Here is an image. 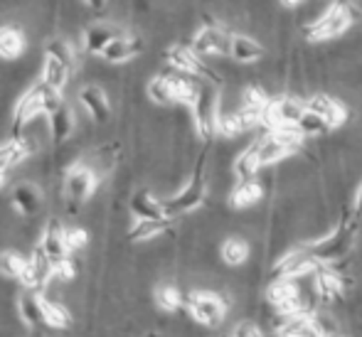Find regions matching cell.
I'll return each mask as SVG.
<instances>
[{
    "label": "cell",
    "mask_w": 362,
    "mask_h": 337,
    "mask_svg": "<svg viewBox=\"0 0 362 337\" xmlns=\"http://www.w3.org/2000/svg\"><path fill=\"white\" fill-rule=\"evenodd\" d=\"M360 18V8L355 0H333L313 23L305 25V40L308 42H328L345 35Z\"/></svg>",
    "instance_id": "1"
},
{
    "label": "cell",
    "mask_w": 362,
    "mask_h": 337,
    "mask_svg": "<svg viewBox=\"0 0 362 337\" xmlns=\"http://www.w3.org/2000/svg\"><path fill=\"white\" fill-rule=\"evenodd\" d=\"M355 234H358V219L353 217V212H343L340 222L335 224V229L328 237L318 239L313 244H305V249H308V254L318 266H335L350 254Z\"/></svg>",
    "instance_id": "2"
},
{
    "label": "cell",
    "mask_w": 362,
    "mask_h": 337,
    "mask_svg": "<svg viewBox=\"0 0 362 337\" xmlns=\"http://www.w3.org/2000/svg\"><path fill=\"white\" fill-rule=\"evenodd\" d=\"M59 101H62V91L47 86L42 79H40L37 84H33L23 96H20L18 104H15V111H13V136H20V134H23V126L25 124H30L35 116L47 114V111L52 109L54 104H59Z\"/></svg>",
    "instance_id": "3"
},
{
    "label": "cell",
    "mask_w": 362,
    "mask_h": 337,
    "mask_svg": "<svg viewBox=\"0 0 362 337\" xmlns=\"http://www.w3.org/2000/svg\"><path fill=\"white\" fill-rule=\"evenodd\" d=\"M207 197V180H205V155H200L195 170H192V177L187 180V185L177 192L170 200H163V214L165 217H177V214H187L192 209H197Z\"/></svg>",
    "instance_id": "4"
},
{
    "label": "cell",
    "mask_w": 362,
    "mask_h": 337,
    "mask_svg": "<svg viewBox=\"0 0 362 337\" xmlns=\"http://www.w3.org/2000/svg\"><path fill=\"white\" fill-rule=\"evenodd\" d=\"M192 121H195V131L202 141H212L217 136V116H219V91L212 84L200 81L197 86V96L190 104Z\"/></svg>",
    "instance_id": "5"
},
{
    "label": "cell",
    "mask_w": 362,
    "mask_h": 337,
    "mask_svg": "<svg viewBox=\"0 0 362 337\" xmlns=\"http://www.w3.org/2000/svg\"><path fill=\"white\" fill-rule=\"evenodd\" d=\"M182 305L190 310L197 323L207 325V328H217L227 315V300L210 290H192L182 298Z\"/></svg>",
    "instance_id": "6"
},
{
    "label": "cell",
    "mask_w": 362,
    "mask_h": 337,
    "mask_svg": "<svg viewBox=\"0 0 362 337\" xmlns=\"http://www.w3.org/2000/svg\"><path fill=\"white\" fill-rule=\"evenodd\" d=\"M96 182H99V175L89 165H84V162H76V165H72L64 172V197H67L72 212H76V207L81 202H86L94 195Z\"/></svg>",
    "instance_id": "7"
},
{
    "label": "cell",
    "mask_w": 362,
    "mask_h": 337,
    "mask_svg": "<svg viewBox=\"0 0 362 337\" xmlns=\"http://www.w3.org/2000/svg\"><path fill=\"white\" fill-rule=\"evenodd\" d=\"M305 101H298L296 96H279V99H269V104L262 111V124L267 131L281 129V126H296L298 116L303 114Z\"/></svg>",
    "instance_id": "8"
},
{
    "label": "cell",
    "mask_w": 362,
    "mask_h": 337,
    "mask_svg": "<svg viewBox=\"0 0 362 337\" xmlns=\"http://www.w3.org/2000/svg\"><path fill=\"white\" fill-rule=\"evenodd\" d=\"M229 42H232V32L224 30L222 25H202L195 32L190 42V49L197 52L200 57H219V54H229Z\"/></svg>",
    "instance_id": "9"
},
{
    "label": "cell",
    "mask_w": 362,
    "mask_h": 337,
    "mask_svg": "<svg viewBox=\"0 0 362 337\" xmlns=\"http://www.w3.org/2000/svg\"><path fill=\"white\" fill-rule=\"evenodd\" d=\"M165 62L170 64V69L182 71V74L200 76V79H207V81H217L215 71L202 62L200 54L192 52V49L185 47V45H173V47L165 52Z\"/></svg>",
    "instance_id": "10"
},
{
    "label": "cell",
    "mask_w": 362,
    "mask_h": 337,
    "mask_svg": "<svg viewBox=\"0 0 362 337\" xmlns=\"http://www.w3.org/2000/svg\"><path fill=\"white\" fill-rule=\"evenodd\" d=\"M318 268V264L313 261V256L308 254L305 247H296L288 254H284L272 268V280L274 278H298V276L313 273Z\"/></svg>",
    "instance_id": "11"
},
{
    "label": "cell",
    "mask_w": 362,
    "mask_h": 337,
    "mask_svg": "<svg viewBox=\"0 0 362 337\" xmlns=\"http://www.w3.org/2000/svg\"><path fill=\"white\" fill-rule=\"evenodd\" d=\"M52 276H54L52 261H49L47 254H45L37 244L33 256H30L28 264H25V271H23V276H20V283H23V288H28V290H37V288H45Z\"/></svg>",
    "instance_id": "12"
},
{
    "label": "cell",
    "mask_w": 362,
    "mask_h": 337,
    "mask_svg": "<svg viewBox=\"0 0 362 337\" xmlns=\"http://www.w3.org/2000/svg\"><path fill=\"white\" fill-rule=\"evenodd\" d=\"M348 290V280L333 271V266H318L315 268V293L323 303H340Z\"/></svg>",
    "instance_id": "13"
},
{
    "label": "cell",
    "mask_w": 362,
    "mask_h": 337,
    "mask_svg": "<svg viewBox=\"0 0 362 337\" xmlns=\"http://www.w3.org/2000/svg\"><path fill=\"white\" fill-rule=\"evenodd\" d=\"M305 109L315 111V114L328 124L330 131L340 129V126L348 121V109H345L338 99H333V96H328V94H313L308 101H305Z\"/></svg>",
    "instance_id": "14"
},
{
    "label": "cell",
    "mask_w": 362,
    "mask_h": 337,
    "mask_svg": "<svg viewBox=\"0 0 362 337\" xmlns=\"http://www.w3.org/2000/svg\"><path fill=\"white\" fill-rule=\"evenodd\" d=\"M144 49V40L136 37V35H116L104 49H101V57L109 64H124L129 59H134L136 54Z\"/></svg>",
    "instance_id": "15"
},
{
    "label": "cell",
    "mask_w": 362,
    "mask_h": 337,
    "mask_svg": "<svg viewBox=\"0 0 362 337\" xmlns=\"http://www.w3.org/2000/svg\"><path fill=\"white\" fill-rule=\"evenodd\" d=\"M40 249H42L45 254H47V259L54 264H59L62 259L69 256L67 247H64V227L59 219H49L47 224H45V232H42V239H40Z\"/></svg>",
    "instance_id": "16"
},
{
    "label": "cell",
    "mask_w": 362,
    "mask_h": 337,
    "mask_svg": "<svg viewBox=\"0 0 362 337\" xmlns=\"http://www.w3.org/2000/svg\"><path fill=\"white\" fill-rule=\"evenodd\" d=\"M47 121H49V136H52V143H64L74 131V114L64 101L54 104L52 109L47 111Z\"/></svg>",
    "instance_id": "17"
},
{
    "label": "cell",
    "mask_w": 362,
    "mask_h": 337,
    "mask_svg": "<svg viewBox=\"0 0 362 337\" xmlns=\"http://www.w3.org/2000/svg\"><path fill=\"white\" fill-rule=\"evenodd\" d=\"M33 150H35L33 141H28V138H23V136H13L8 143L0 146V172H8L10 167L28 160V158L33 155Z\"/></svg>",
    "instance_id": "18"
},
{
    "label": "cell",
    "mask_w": 362,
    "mask_h": 337,
    "mask_svg": "<svg viewBox=\"0 0 362 337\" xmlns=\"http://www.w3.org/2000/svg\"><path fill=\"white\" fill-rule=\"evenodd\" d=\"M10 204H13L15 212L23 214V217H35V214L42 209V195H40L37 187L30 185V182H20V185H15L13 195H10Z\"/></svg>",
    "instance_id": "19"
},
{
    "label": "cell",
    "mask_w": 362,
    "mask_h": 337,
    "mask_svg": "<svg viewBox=\"0 0 362 337\" xmlns=\"http://www.w3.org/2000/svg\"><path fill=\"white\" fill-rule=\"evenodd\" d=\"M79 101L86 109V114H89L96 124H106V121H109V116H111L109 96H106L99 86H84V89L79 91Z\"/></svg>",
    "instance_id": "20"
},
{
    "label": "cell",
    "mask_w": 362,
    "mask_h": 337,
    "mask_svg": "<svg viewBox=\"0 0 362 337\" xmlns=\"http://www.w3.org/2000/svg\"><path fill=\"white\" fill-rule=\"evenodd\" d=\"M229 57L239 64H252L259 62L264 57V47L249 35H234L232 32V42H229Z\"/></svg>",
    "instance_id": "21"
},
{
    "label": "cell",
    "mask_w": 362,
    "mask_h": 337,
    "mask_svg": "<svg viewBox=\"0 0 362 337\" xmlns=\"http://www.w3.org/2000/svg\"><path fill=\"white\" fill-rule=\"evenodd\" d=\"M28 40L23 30L15 25H0V59H18L23 57Z\"/></svg>",
    "instance_id": "22"
},
{
    "label": "cell",
    "mask_w": 362,
    "mask_h": 337,
    "mask_svg": "<svg viewBox=\"0 0 362 337\" xmlns=\"http://www.w3.org/2000/svg\"><path fill=\"white\" fill-rule=\"evenodd\" d=\"M69 74H72V69H69L64 62H59L54 54H49V52L42 54V76H40V79H42L47 86L62 91L69 81Z\"/></svg>",
    "instance_id": "23"
},
{
    "label": "cell",
    "mask_w": 362,
    "mask_h": 337,
    "mask_svg": "<svg viewBox=\"0 0 362 337\" xmlns=\"http://www.w3.org/2000/svg\"><path fill=\"white\" fill-rule=\"evenodd\" d=\"M37 310H40V323L47 325V328H69V323H72V318H69V313L62 308V305L52 303V300H47L45 295L37 293Z\"/></svg>",
    "instance_id": "24"
},
{
    "label": "cell",
    "mask_w": 362,
    "mask_h": 337,
    "mask_svg": "<svg viewBox=\"0 0 362 337\" xmlns=\"http://www.w3.org/2000/svg\"><path fill=\"white\" fill-rule=\"evenodd\" d=\"M173 224V217L160 219H136V224L129 229V242H148V239L158 237V234L168 232Z\"/></svg>",
    "instance_id": "25"
},
{
    "label": "cell",
    "mask_w": 362,
    "mask_h": 337,
    "mask_svg": "<svg viewBox=\"0 0 362 337\" xmlns=\"http://www.w3.org/2000/svg\"><path fill=\"white\" fill-rule=\"evenodd\" d=\"M262 197H264V187L252 177V180H239L237 182V187H234L232 195H229V204H232L234 209H244V207L257 204Z\"/></svg>",
    "instance_id": "26"
},
{
    "label": "cell",
    "mask_w": 362,
    "mask_h": 337,
    "mask_svg": "<svg viewBox=\"0 0 362 337\" xmlns=\"http://www.w3.org/2000/svg\"><path fill=\"white\" fill-rule=\"evenodd\" d=\"M129 207H131V214H134L136 219H160V217H165V214H163V207H160V200H156V197H153L148 190L136 192V195L131 197Z\"/></svg>",
    "instance_id": "27"
},
{
    "label": "cell",
    "mask_w": 362,
    "mask_h": 337,
    "mask_svg": "<svg viewBox=\"0 0 362 337\" xmlns=\"http://www.w3.org/2000/svg\"><path fill=\"white\" fill-rule=\"evenodd\" d=\"M119 35V30H114L111 25H91L84 30V49L89 54H101V49Z\"/></svg>",
    "instance_id": "28"
},
{
    "label": "cell",
    "mask_w": 362,
    "mask_h": 337,
    "mask_svg": "<svg viewBox=\"0 0 362 337\" xmlns=\"http://www.w3.org/2000/svg\"><path fill=\"white\" fill-rule=\"evenodd\" d=\"M259 170H262V162H259L257 141H254L252 146L239 153V158L234 160V175H237V180H252V177H257Z\"/></svg>",
    "instance_id": "29"
},
{
    "label": "cell",
    "mask_w": 362,
    "mask_h": 337,
    "mask_svg": "<svg viewBox=\"0 0 362 337\" xmlns=\"http://www.w3.org/2000/svg\"><path fill=\"white\" fill-rule=\"evenodd\" d=\"M249 259V244L239 237H229L227 242L222 244V261L227 266H242Z\"/></svg>",
    "instance_id": "30"
},
{
    "label": "cell",
    "mask_w": 362,
    "mask_h": 337,
    "mask_svg": "<svg viewBox=\"0 0 362 337\" xmlns=\"http://www.w3.org/2000/svg\"><path fill=\"white\" fill-rule=\"evenodd\" d=\"M296 131H298L303 138H310V136H323L328 134V124H325L323 119H320L315 111L310 109H303V114L298 116V121H296Z\"/></svg>",
    "instance_id": "31"
},
{
    "label": "cell",
    "mask_w": 362,
    "mask_h": 337,
    "mask_svg": "<svg viewBox=\"0 0 362 337\" xmlns=\"http://www.w3.org/2000/svg\"><path fill=\"white\" fill-rule=\"evenodd\" d=\"M298 293L300 290H298V285H296V278H274L267 288V300L272 305H279Z\"/></svg>",
    "instance_id": "32"
},
{
    "label": "cell",
    "mask_w": 362,
    "mask_h": 337,
    "mask_svg": "<svg viewBox=\"0 0 362 337\" xmlns=\"http://www.w3.org/2000/svg\"><path fill=\"white\" fill-rule=\"evenodd\" d=\"M148 96H151V101H156L160 106L173 104V89L170 81H168V74H158L148 81Z\"/></svg>",
    "instance_id": "33"
},
{
    "label": "cell",
    "mask_w": 362,
    "mask_h": 337,
    "mask_svg": "<svg viewBox=\"0 0 362 337\" xmlns=\"http://www.w3.org/2000/svg\"><path fill=\"white\" fill-rule=\"evenodd\" d=\"M182 298H185V295H182L180 288H175L173 283H165V285H160V288L156 290L158 305H160L163 310H168V313H175V310H180L182 308Z\"/></svg>",
    "instance_id": "34"
},
{
    "label": "cell",
    "mask_w": 362,
    "mask_h": 337,
    "mask_svg": "<svg viewBox=\"0 0 362 337\" xmlns=\"http://www.w3.org/2000/svg\"><path fill=\"white\" fill-rule=\"evenodd\" d=\"M25 264H28V259L20 256L18 252H3L0 254V273L8 276V278L20 280V276H23V271H25Z\"/></svg>",
    "instance_id": "35"
},
{
    "label": "cell",
    "mask_w": 362,
    "mask_h": 337,
    "mask_svg": "<svg viewBox=\"0 0 362 337\" xmlns=\"http://www.w3.org/2000/svg\"><path fill=\"white\" fill-rule=\"evenodd\" d=\"M269 99H272V96H269L262 86H247L242 94V106L244 109H252V111H257V114H262L264 106L269 104Z\"/></svg>",
    "instance_id": "36"
},
{
    "label": "cell",
    "mask_w": 362,
    "mask_h": 337,
    "mask_svg": "<svg viewBox=\"0 0 362 337\" xmlns=\"http://www.w3.org/2000/svg\"><path fill=\"white\" fill-rule=\"evenodd\" d=\"M45 52H49V54H54V57L59 59V62H64L69 69H74V64H76V52L72 47H69V42H64V40H49L47 42V47H45Z\"/></svg>",
    "instance_id": "37"
},
{
    "label": "cell",
    "mask_w": 362,
    "mask_h": 337,
    "mask_svg": "<svg viewBox=\"0 0 362 337\" xmlns=\"http://www.w3.org/2000/svg\"><path fill=\"white\" fill-rule=\"evenodd\" d=\"M20 315L28 325H42L40 323V310H37V293L28 290V293L20 298Z\"/></svg>",
    "instance_id": "38"
},
{
    "label": "cell",
    "mask_w": 362,
    "mask_h": 337,
    "mask_svg": "<svg viewBox=\"0 0 362 337\" xmlns=\"http://www.w3.org/2000/svg\"><path fill=\"white\" fill-rule=\"evenodd\" d=\"M86 242H89V234L81 227H64V247H67L69 256L74 252H79V249H84Z\"/></svg>",
    "instance_id": "39"
},
{
    "label": "cell",
    "mask_w": 362,
    "mask_h": 337,
    "mask_svg": "<svg viewBox=\"0 0 362 337\" xmlns=\"http://www.w3.org/2000/svg\"><path fill=\"white\" fill-rule=\"evenodd\" d=\"M232 337H267L262 333V328H259L257 323H249V320H244V323H239L237 328H234Z\"/></svg>",
    "instance_id": "40"
},
{
    "label": "cell",
    "mask_w": 362,
    "mask_h": 337,
    "mask_svg": "<svg viewBox=\"0 0 362 337\" xmlns=\"http://www.w3.org/2000/svg\"><path fill=\"white\" fill-rule=\"evenodd\" d=\"M74 273H76V268H74V261L69 256L62 259L59 264H54V276H59V278L69 280V278H74Z\"/></svg>",
    "instance_id": "41"
},
{
    "label": "cell",
    "mask_w": 362,
    "mask_h": 337,
    "mask_svg": "<svg viewBox=\"0 0 362 337\" xmlns=\"http://www.w3.org/2000/svg\"><path fill=\"white\" fill-rule=\"evenodd\" d=\"M353 217L358 219H362V185L358 187V192H355V200H353Z\"/></svg>",
    "instance_id": "42"
},
{
    "label": "cell",
    "mask_w": 362,
    "mask_h": 337,
    "mask_svg": "<svg viewBox=\"0 0 362 337\" xmlns=\"http://www.w3.org/2000/svg\"><path fill=\"white\" fill-rule=\"evenodd\" d=\"M86 5H89L91 10H104L106 5H109V0H84Z\"/></svg>",
    "instance_id": "43"
},
{
    "label": "cell",
    "mask_w": 362,
    "mask_h": 337,
    "mask_svg": "<svg viewBox=\"0 0 362 337\" xmlns=\"http://www.w3.org/2000/svg\"><path fill=\"white\" fill-rule=\"evenodd\" d=\"M303 3V0H284V5H286V8H296V5H300Z\"/></svg>",
    "instance_id": "44"
},
{
    "label": "cell",
    "mask_w": 362,
    "mask_h": 337,
    "mask_svg": "<svg viewBox=\"0 0 362 337\" xmlns=\"http://www.w3.org/2000/svg\"><path fill=\"white\" fill-rule=\"evenodd\" d=\"M335 337H338V335H335Z\"/></svg>",
    "instance_id": "45"
}]
</instances>
